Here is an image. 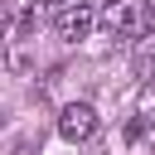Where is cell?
Masks as SVG:
<instances>
[{
    "mask_svg": "<svg viewBox=\"0 0 155 155\" xmlns=\"http://www.w3.org/2000/svg\"><path fill=\"white\" fill-rule=\"evenodd\" d=\"M102 29L111 39H150L155 34V10L150 0H116L102 10Z\"/></svg>",
    "mask_w": 155,
    "mask_h": 155,
    "instance_id": "1",
    "label": "cell"
},
{
    "mask_svg": "<svg viewBox=\"0 0 155 155\" xmlns=\"http://www.w3.org/2000/svg\"><path fill=\"white\" fill-rule=\"evenodd\" d=\"M58 136L73 140V145L92 140V136H97V107H92V102H68V107L58 111Z\"/></svg>",
    "mask_w": 155,
    "mask_h": 155,
    "instance_id": "2",
    "label": "cell"
},
{
    "mask_svg": "<svg viewBox=\"0 0 155 155\" xmlns=\"http://www.w3.org/2000/svg\"><path fill=\"white\" fill-rule=\"evenodd\" d=\"M92 24H97V15H92V5H87V0H73V5H63V10L53 15L58 39H68V44L87 39V34H92Z\"/></svg>",
    "mask_w": 155,
    "mask_h": 155,
    "instance_id": "3",
    "label": "cell"
},
{
    "mask_svg": "<svg viewBox=\"0 0 155 155\" xmlns=\"http://www.w3.org/2000/svg\"><path fill=\"white\" fill-rule=\"evenodd\" d=\"M131 131L155 140V82H140V97H136V121H131Z\"/></svg>",
    "mask_w": 155,
    "mask_h": 155,
    "instance_id": "4",
    "label": "cell"
},
{
    "mask_svg": "<svg viewBox=\"0 0 155 155\" xmlns=\"http://www.w3.org/2000/svg\"><path fill=\"white\" fill-rule=\"evenodd\" d=\"M131 68H136V78H140V82H155V34L136 44V58H131Z\"/></svg>",
    "mask_w": 155,
    "mask_h": 155,
    "instance_id": "5",
    "label": "cell"
},
{
    "mask_svg": "<svg viewBox=\"0 0 155 155\" xmlns=\"http://www.w3.org/2000/svg\"><path fill=\"white\" fill-rule=\"evenodd\" d=\"M34 19H39V10H34V5H24V10L15 15V34H29V24H34Z\"/></svg>",
    "mask_w": 155,
    "mask_h": 155,
    "instance_id": "6",
    "label": "cell"
},
{
    "mask_svg": "<svg viewBox=\"0 0 155 155\" xmlns=\"http://www.w3.org/2000/svg\"><path fill=\"white\" fill-rule=\"evenodd\" d=\"M48 5H58V10H63V5H73V0H48Z\"/></svg>",
    "mask_w": 155,
    "mask_h": 155,
    "instance_id": "7",
    "label": "cell"
},
{
    "mask_svg": "<svg viewBox=\"0 0 155 155\" xmlns=\"http://www.w3.org/2000/svg\"><path fill=\"white\" fill-rule=\"evenodd\" d=\"M107 5H116V0H107Z\"/></svg>",
    "mask_w": 155,
    "mask_h": 155,
    "instance_id": "8",
    "label": "cell"
}]
</instances>
